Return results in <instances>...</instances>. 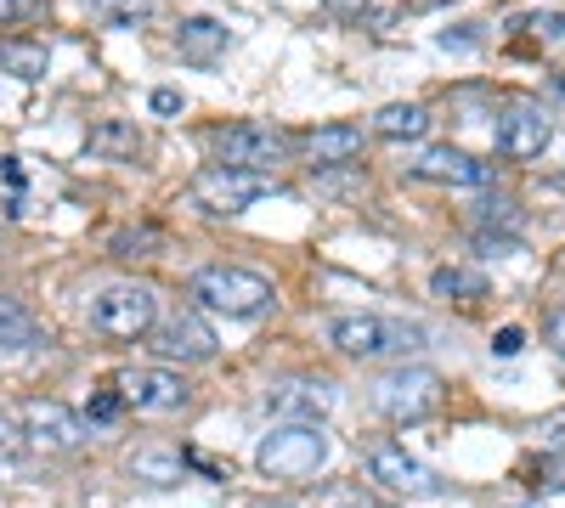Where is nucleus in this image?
<instances>
[{
    "label": "nucleus",
    "mask_w": 565,
    "mask_h": 508,
    "mask_svg": "<svg viewBox=\"0 0 565 508\" xmlns=\"http://www.w3.org/2000/svg\"><path fill=\"white\" fill-rule=\"evenodd\" d=\"M328 345L356 356V361H385V356L424 350V328H418V322H402V316L356 311V316H334V322H328Z\"/></svg>",
    "instance_id": "f257e3e1"
},
{
    "label": "nucleus",
    "mask_w": 565,
    "mask_h": 508,
    "mask_svg": "<svg viewBox=\"0 0 565 508\" xmlns=\"http://www.w3.org/2000/svg\"><path fill=\"white\" fill-rule=\"evenodd\" d=\"M193 300L204 311H221V316H238V322H255L277 305V289L266 283L260 271H244V266H204L193 277Z\"/></svg>",
    "instance_id": "f03ea898"
},
{
    "label": "nucleus",
    "mask_w": 565,
    "mask_h": 508,
    "mask_svg": "<svg viewBox=\"0 0 565 508\" xmlns=\"http://www.w3.org/2000/svg\"><path fill=\"white\" fill-rule=\"evenodd\" d=\"M210 142V153H215V164H232V170H260V175H271L282 159H289L300 142L289 130H277V125H226V130H210L204 136Z\"/></svg>",
    "instance_id": "7ed1b4c3"
},
{
    "label": "nucleus",
    "mask_w": 565,
    "mask_h": 508,
    "mask_svg": "<svg viewBox=\"0 0 565 508\" xmlns=\"http://www.w3.org/2000/svg\"><path fill=\"white\" fill-rule=\"evenodd\" d=\"M255 464H260V475L289 480V486L295 480H311L328 464V435H322V424H282V430H271L260 441Z\"/></svg>",
    "instance_id": "20e7f679"
},
{
    "label": "nucleus",
    "mask_w": 565,
    "mask_h": 508,
    "mask_svg": "<svg viewBox=\"0 0 565 508\" xmlns=\"http://www.w3.org/2000/svg\"><path fill=\"white\" fill-rule=\"evenodd\" d=\"M90 328L103 339H148L159 328V294L148 283H114L90 300Z\"/></svg>",
    "instance_id": "39448f33"
},
{
    "label": "nucleus",
    "mask_w": 565,
    "mask_h": 508,
    "mask_svg": "<svg viewBox=\"0 0 565 508\" xmlns=\"http://www.w3.org/2000/svg\"><path fill=\"white\" fill-rule=\"evenodd\" d=\"M441 401H447V390H441V374H430V367H396V374H385L373 385V407H380L391 424L436 419Z\"/></svg>",
    "instance_id": "423d86ee"
},
{
    "label": "nucleus",
    "mask_w": 565,
    "mask_h": 508,
    "mask_svg": "<svg viewBox=\"0 0 565 508\" xmlns=\"http://www.w3.org/2000/svg\"><path fill=\"white\" fill-rule=\"evenodd\" d=\"M277 193V181L260 175V170H232V164H210L193 175V204L204 215H244L249 204L271 198Z\"/></svg>",
    "instance_id": "0eeeda50"
},
{
    "label": "nucleus",
    "mask_w": 565,
    "mask_h": 508,
    "mask_svg": "<svg viewBox=\"0 0 565 508\" xmlns=\"http://www.w3.org/2000/svg\"><path fill=\"white\" fill-rule=\"evenodd\" d=\"M548 136H554L548 108H537V102H526V97H509V102L498 108L492 142H498V153H503V159H543Z\"/></svg>",
    "instance_id": "6e6552de"
},
{
    "label": "nucleus",
    "mask_w": 565,
    "mask_h": 508,
    "mask_svg": "<svg viewBox=\"0 0 565 508\" xmlns=\"http://www.w3.org/2000/svg\"><path fill=\"white\" fill-rule=\"evenodd\" d=\"M119 396H125V407L164 419V412H181L193 401V385H186L175 367H130V374H119Z\"/></svg>",
    "instance_id": "1a4fd4ad"
},
{
    "label": "nucleus",
    "mask_w": 565,
    "mask_h": 508,
    "mask_svg": "<svg viewBox=\"0 0 565 508\" xmlns=\"http://www.w3.org/2000/svg\"><path fill=\"white\" fill-rule=\"evenodd\" d=\"M23 435L45 452H79L90 441V424L79 419V412H68L63 401H23Z\"/></svg>",
    "instance_id": "9d476101"
},
{
    "label": "nucleus",
    "mask_w": 565,
    "mask_h": 508,
    "mask_svg": "<svg viewBox=\"0 0 565 508\" xmlns=\"http://www.w3.org/2000/svg\"><path fill=\"white\" fill-rule=\"evenodd\" d=\"M367 475L391 486V491H407V497H441V475L424 469L418 457H407L402 446H373L367 452Z\"/></svg>",
    "instance_id": "9b49d317"
},
{
    "label": "nucleus",
    "mask_w": 565,
    "mask_h": 508,
    "mask_svg": "<svg viewBox=\"0 0 565 508\" xmlns=\"http://www.w3.org/2000/svg\"><path fill=\"white\" fill-rule=\"evenodd\" d=\"M407 170L418 181H436V187H487L492 181V164H481L476 153H463V148H424Z\"/></svg>",
    "instance_id": "f8f14e48"
},
{
    "label": "nucleus",
    "mask_w": 565,
    "mask_h": 508,
    "mask_svg": "<svg viewBox=\"0 0 565 508\" xmlns=\"http://www.w3.org/2000/svg\"><path fill=\"white\" fill-rule=\"evenodd\" d=\"M266 407H271V419H282V424H317L322 412L334 407V385L328 379H289V385L266 390Z\"/></svg>",
    "instance_id": "ddd939ff"
},
{
    "label": "nucleus",
    "mask_w": 565,
    "mask_h": 508,
    "mask_svg": "<svg viewBox=\"0 0 565 508\" xmlns=\"http://www.w3.org/2000/svg\"><path fill=\"white\" fill-rule=\"evenodd\" d=\"M153 350L164 361H210L215 356V328H210L204 316L181 311V316L164 322V328H153Z\"/></svg>",
    "instance_id": "4468645a"
},
{
    "label": "nucleus",
    "mask_w": 565,
    "mask_h": 508,
    "mask_svg": "<svg viewBox=\"0 0 565 508\" xmlns=\"http://www.w3.org/2000/svg\"><path fill=\"white\" fill-rule=\"evenodd\" d=\"M362 148H367V136H362V125H317L306 142H300V153L317 164V170H340V164H356L362 159Z\"/></svg>",
    "instance_id": "2eb2a0df"
},
{
    "label": "nucleus",
    "mask_w": 565,
    "mask_h": 508,
    "mask_svg": "<svg viewBox=\"0 0 565 508\" xmlns=\"http://www.w3.org/2000/svg\"><path fill=\"white\" fill-rule=\"evenodd\" d=\"M226 45H232V34H226V23H215V18H181V23H175V52H181L186 63H215Z\"/></svg>",
    "instance_id": "dca6fc26"
},
{
    "label": "nucleus",
    "mask_w": 565,
    "mask_h": 508,
    "mask_svg": "<svg viewBox=\"0 0 565 508\" xmlns=\"http://www.w3.org/2000/svg\"><path fill=\"white\" fill-rule=\"evenodd\" d=\"M0 345H7V350H40L45 345L40 316L23 300H12V294H0Z\"/></svg>",
    "instance_id": "f3484780"
},
{
    "label": "nucleus",
    "mask_w": 565,
    "mask_h": 508,
    "mask_svg": "<svg viewBox=\"0 0 565 508\" xmlns=\"http://www.w3.org/2000/svg\"><path fill=\"white\" fill-rule=\"evenodd\" d=\"M424 130H430V108L424 102H385L373 114V136H385V142H418Z\"/></svg>",
    "instance_id": "a211bd4d"
},
{
    "label": "nucleus",
    "mask_w": 565,
    "mask_h": 508,
    "mask_svg": "<svg viewBox=\"0 0 565 508\" xmlns=\"http://www.w3.org/2000/svg\"><path fill=\"white\" fill-rule=\"evenodd\" d=\"M85 148L103 153V159H136L141 153V130L130 119H97L90 136H85Z\"/></svg>",
    "instance_id": "6ab92c4d"
},
{
    "label": "nucleus",
    "mask_w": 565,
    "mask_h": 508,
    "mask_svg": "<svg viewBox=\"0 0 565 508\" xmlns=\"http://www.w3.org/2000/svg\"><path fill=\"white\" fill-rule=\"evenodd\" d=\"M430 289H436L441 300L476 305V300H487V277H481V271H469V266H441V271L430 277Z\"/></svg>",
    "instance_id": "aec40b11"
},
{
    "label": "nucleus",
    "mask_w": 565,
    "mask_h": 508,
    "mask_svg": "<svg viewBox=\"0 0 565 508\" xmlns=\"http://www.w3.org/2000/svg\"><path fill=\"white\" fill-rule=\"evenodd\" d=\"M130 475L148 480V486H181L186 457H181V452H136V457H130Z\"/></svg>",
    "instance_id": "412c9836"
},
{
    "label": "nucleus",
    "mask_w": 565,
    "mask_h": 508,
    "mask_svg": "<svg viewBox=\"0 0 565 508\" xmlns=\"http://www.w3.org/2000/svg\"><path fill=\"white\" fill-rule=\"evenodd\" d=\"M0 68L18 79H45V45H23V40H0Z\"/></svg>",
    "instance_id": "4be33fe9"
},
{
    "label": "nucleus",
    "mask_w": 565,
    "mask_h": 508,
    "mask_svg": "<svg viewBox=\"0 0 565 508\" xmlns=\"http://www.w3.org/2000/svg\"><path fill=\"white\" fill-rule=\"evenodd\" d=\"M164 238H159V226H119V233L108 238V249L119 255V260H136V255H148V249H159Z\"/></svg>",
    "instance_id": "5701e85b"
},
{
    "label": "nucleus",
    "mask_w": 565,
    "mask_h": 508,
    "mask_svg": "<svg viewBox=\"0 0 565 508\" xmlns=\"http://www.w3.org/2000/svg\"><path fill=\"white\" fill-rule=\"evenodd\" d=\"M97 7H103V18L114 29H136V23L153 18V0H97Z\"/></svg>",
    "instance_id": "b1692460"
},
{
    "label": "nucleus",
    "mask_w": 565,
    "mask_h": 508,
    "mask_svg": "<svg viewBox=\"0 0 565 508\" xmlns=\"http://www.w3.org/2000/svg\"><path fill=\"white\" fill-rule=\"evenodd\" d=\"M40 12H45V0H0V29H7V23H29Z\"/></svg>",
    "instance_id": "393cba45"
},
{
    "label": "nucleus",
    "mask_w": 565,
    "mask_h": 508,
    "mask_svg": "<svg viewBox=\"0 0 565 508\" xmlns=\"http://www.w3.org/2000/svg\"><path fill=\"white\" fill-rule=\"evenodd\" d=\"M367 7H373V0H322V12H328V18H340V23H362Z\"/></svg>",
    "instance_id": "a878e982"
},
{
    "label": "nucleus",
    "mask_w": 565,
    "mask_h": 508,
    "mask_svg": "<svg viewBox=\"0 0 565 508\" xmlns=\"http://www.w3.org/2000/svg\"><path fill=\"white\" fill-rule=\"evenodd\" d=\"M119 407H125V396H119V390H103L97 401H90V424H114Z\"/></svg>",
    "instance_id": "bb28decb"
},
{
    "label": "nucleus",
    "mask_w": 565,
    "mask_h": 508,
    "mask_svg": "<svg viewBox=\"0 0 565 508\" xmlns=\"http://www.w3.org/2000/svg\"><path fill=\"white\" fill-rule=\"evenodd\" d=\"M521 345H526V334H521V328H503V334L492 339V350H498V356H514Z\"/></svg>",
    "instance_id": "cd10ccee"
},
{
    "label": "nucleus",
    "mask_w": 565,
    "mask_h": 508,
    "mask_svg": "<svg viewBox=\"0 0 565 508\" xmlns=\"http://www.w3.org/2000/svg\"><path fill=\"white\" fill-rule=\"evenodd\" d=\"M12 457H18V430L0 419V464H12Z\"/></svg>",
    "instance_id": "c85d7f7f"
},
{
    "label": "nucleus",
    "mask_w": 565,
    "mask_h": 508,
    "mask_svg": "<svg viewBox=\"0 0 565 508\" xmlns=\"http://www.w3.org/2000/svg\"><path fill=\"white\" fill-rule=\"evenodd\" d=\"M543 334H548V345H554V350H565V311H554V316L543 322Z\"/></svg>",
    "instance_id": "c756f323"
},
{
    "label": "nucleus",
    "mask_w": 565,
    "mask_h": 508,
    "mask_svg": "<svg viewBox=\"0 0 565 508\" xmlns=\"http://www.w3.org/2000/svg\"><path fill=\"white\" fill-rule=\"evenodd\" d=\"M153 114H181V90H153Z\"/></svg>",
    "instance_id": "7c9ffc66"
},
{
    "label": "nucleus",
    "mask_w": 565,
    "mask_h": 508,
    "mask_svg": "<svg viewBox=\"0 0 565 508\" xmlns=\"http://www.w3.org/2000/svg\"><path fill=\"white\" fill-rule=\"evenodd\" d=\"M543 441H548V446H565V419H554V424L543 430Z\"/></svg>",
    "instance_id": "2f4dec72"
},
{
    "label": "nucleus",
    "mask_w": 565,
    "mask_h": 508,
    "mask_svg": "<svg viewBox=\"0 0 565 508\" xmlns=\"http://www.w3.org/2000/svg\"><path fill=\"white\" fill-rule=\"evenodd\" d=\"M514 508H548V502H514Z\"/></svg>",
    "instance_id": "473e14b6"
}]
</instances>
